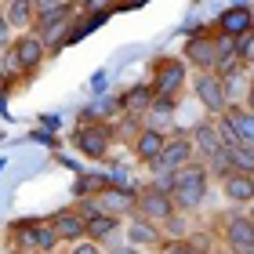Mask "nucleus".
Here are the masks:
<instances>
[{
    "mask_svg": "<svg viewBox=\"0 0 254 254\" xmlns=\"http://www.w3.org/2000/svg\"><path fill=\"white\" fill-rule=\"evenodd\" d=\"M207 178H211V167L203 164V160H192V164H186L182 171H175V189H171V196H175V207L178 211H200L203 200H207Z\"/></svg>",
    "mask_w": 254,
    "mask_h": 254,
    "instance_id": "1",
    "label": "nucleus"
},
{
    "mask_svg": "<svg viewBox=\"0 0 254 254\" xmlns=\"http://www.w3.org/2000/svg\"><path fill=\"white\" fill-rule=\"evenodd\" d=\"M189 62L178 59V55H160V59L153 62V73H149V84H153L156 98L164 102H178L182 95H186L189 87Z\"/></svg>",
    "mask_w": 254,
    "mask_h": 254,
    "instance_id": "2",
    "label": "nucleus"
},
{
    "mask_svg": "<svg viewBox=\"0 0 254 254\" xmlns=\"http://www.w3.org/2000/svg\"><path fill=\"white\" fill-rule=\"evenodd\" d=\"M73 22H76V7L73 4H62V7H51V11H40V15H37L33 33L48 44V59H51V55H59L69 44V29H73Z\"/></svg>",
    "mask_w": 254,
    "mask_h": 254,
    "instance_id": "3",
    "label": "nucleus"
},
{
    "mask_svg": "<svg viewBox=\"0 0 254 254\" xmlns=\"http://www.w3.org/2000/svg\"><path fill=\"white\" fill-rule=\"evenodd\" d=\"M189 91H192V98L203 106L207 117H222V113L229 109V102H225V87H222V76H218L214 69H192V76H189Z\"/></svg>",
    "mask_w": 254,
    "mask_h": 254,
    "instance_id": "4",
    "label": "nucleus"
},
{
    "mask_svg": "<svg viewBox=\"0 0 254 254\" xmlns=\"http://www.w3.org/2000/svg\"><path fill=\"white\" fill-rule=\"evenodd\" d=\"M192 160H200L196 156V145H192V134H167V142L164 149H160V156L149 164V171L153 175H175V171H182L186 164H192Z\"/></svg>",
    "mask_w": 254,
    "mask_h": 254,
    "instance_id": "5",
    "label": "nucleus"
},
{
    "mask_svg": "<svg viewBox=\"0 0 254 254\" xmlns=\"http://www.w3.org/2000/svg\"><path fill=\"white\" fill-rule=\"evenodd\" d=\"M44 59H48V44H44L37 33H18L15 44H11V51H7L11 69L22 73V76H33L44 65Z\"/></svg>",
    "mask_w": 254,
    "mask_h": 254,
    "instance_id": "6",
    "label": "nucleus"
},
{
    "mask_svg": "<svg viewBox=\"0 0 254 254\" xmlns=\"http://www.w3.org/2000/svg\"><path fill=\"white\" fill-rule=\"evenodd\" d=\"M218 236H222L225 247H236L244 254H254V222L244 207H233V211L222 214V225H218Z\"/></svg>",
    "mask_w": 254,
    "mask_h": 254,
    "instance_id": "7",
    "label": "nucleus"
},
{
    "mask_svg": "<svg viewBox=\"0 0 254 254\" xmlns=\"http://www.w3.org/2000/svg\"><path fill=\"white\" fill-rule=\"evenodd\" d=\"M73 145H76L84 156H91V160H106V156H109V145H113L109 124L87 120V117H84V120L76 124V131H73Z\"/></svg>",
    "mask_w": 254,
    "mask_h": 254,
    "instance_id": "8",
    "label": "nucleus"
},
{
    "mask_svg": "<svg viewBox=\"0 0 254 254\" xmlns=\"http://www.w3.org/2000/svg\"><path fill=\"white\" fill-rule=\"evenodd\" d=\"M124 240L127 244H134L138 251H164L171 240H167V233H164V225L160 222H149V218H142V214H131V218H124Z\"/></svg>",
    "mask_w": 254,
    "mask_h": 254,
    "instance_id": "9",
    "label": "nucleus"
},
{
    "mask_svg": "<svg viewBox=\"0 0 254 254\" xmlns=\"http://www.w3.org/2000/svg\"><path fill=\"white\" fill-rule=\"evenodd\" d=\"M182 59L189 62V69H214L218 65V29H200L192 33L182 48Z\"/></svg>",
    "mask_w": 254,
    "mask_h": 254,
    "instance_id": "10",
    "label": "nucleus"
},
{
    "mask_svg": "<svg viewBox=\"0 0 254 254\" xmlns=\"http://www.w3.org/2000/svg\"><path fill=\"white\" fill-rule=\"evenodd\" d=\"M138 214L149 218V222H160V225H164L171 214H178L175 196H171L167 189H156L153 182H149V186L138 189Z\"/></svg>",
    "mask_w": 254,
    "mask_h": 254,
    "instance_id": "11",
    "label": "nucleus"
},
{
    "mask_svg": "<svg viewBox=\"0 0 254 254\" xmlns=\"http://www.w3.org/2000/svg\"><path fill=\"white\" fill-rule=\"evenodd\" d=\"M95 200L106 214H117V218L138 214V189L131 186H106L102 192H95Z\"/></svg>",
    "mask_w": 254,
    "mask_h": 254,
    "instance_id": "12",
    "label": "nucleus"
},
{
    "mask_svg": "<svg viewBox=\"0 0 254 254\" xmlns=\"http://www.w3.org/2000/svg\"><path fill=\"white\" fill-rule=\"evenodd\" d=\"M218 182H222V192L233 207H244L247 211L254 203V175H247V171H225Z\"/></svg>",
    "mask_w": 254,
    "mask_h": 254,
    "instance_id": "13",
    "label": "nucleus"
},
{
    "mask_svg": "<svg viewBox=\"0 0 254 254\" xmlns=\"http://www.w3.org/2000/svg\"><path fill=\"white\" fill-rule=\"evenodd\" d=\"M51 225H55V233L62 236V244H80V240H87V218L76 211V203L55 211L51 214Z\"/></svg>",
    "mask_w": 254,
    "mask_h": 254,
    "instance_id": "14",
    "label": "nucleus"
},
{
    "mask_svg": "<svg viewBox=\"0 0 254 254\" xmlns=\"http://www.w3.org/2000/svg\"><path fill=\"white\" fill-rule=\"evenodd\" d=\"M192 145H196V156H200V160H211L214 153L225 149V138H222V131H218L214 117H207L203 124L192 127Z\"/></svg>",
    "mask_w": 254,
    "mask_h": 254,
    "instance_id": "15",
    "label": "nucleus"
},
{
    "mask_svg": "<svg viewBox=\"0 0 254 254\" xmlns=\"http://www.w3.org/2000/svg\"><path fill=\"white\" fill-rule=\"evenodd\" d=\"M164 142H167V134H164V131H156V127H142V131L131 138V153H134V156L149 167V164H153V160L160 156Z\"/></svg>",
    "mask_w": 254,
    "mask_h": 254,
    "instance_id": "16",
    "label": "nucleus"
},
{
    "mask_svg": "<svg viewBox=\"0 0 254 254\" xmlns=\"http://www.w3.org/2000/svg\"><path fill=\"white\" fill-rule=\"evenodd\" d=\"M120 233H124V218H117V214L102 211L95 218H87V240H95V244H102V247H109Z\"/></svg>",
    "mask_w": 254,
    "mask_h": 254,
    "instance_id": "17",
    "label": "nucleus"
},
{
    "mask_svg": "<svg viewBox=\"0 0 254 254\" xmlns=\"http://www.w3.org/2000/svg\"><path fill=\"white\" fill-rule=\"evenodd\" d=\"M4 15L15 33H33V26H37V4L33 0H4Z\"/></svg>",
    "mask_w": 254,
    "mask_h": 254,
    "instance_id": "18",
    "label": "nucleus"
},
{
    "mask_svg": "<svg viewBox=\"0 0 254 254\" xmlns=\"http://www.w3.org/2000/svg\"><path fill=\"white\" fill-rule=\"evenodd\" d=\"M124 113H131V117H142L145 120V113H149V106L156 102V91H153V84H134V87H127L124 91Z\"/></svg>",
    "mask_w": 254,
    "mask_h": 254,
    "instance_id": "19",
    "label": "nucleus"
},
{
    "mask_svg": "<svg viewBox=\"0 0 254 254\" xmlns=\"http://www.w3.org/2000/svg\"><path fill=\"white\" fill-rule=\"evenodd\" d=\"M7 236H11V244H15V251H37L40 254V222H37V218L15 222Z\"/></svg>",
    "mask_w": 254,
    "mask_h": 254,
    "instance_id": "20",
    "label": "nucleus"
},
{
    "mask_svg": "<svg viewBox=\"0 0 254 254\" xmlns=\"http://www.w3.org/2000/svg\"><path fill=\"white\" fill-rule=\"evenodd\" d=\"M247 29H254V15L247 7H229L222 11V18H218V33H225V37H244Z\"/></svg>",
    "mask_w": 254,
    "mask_h": 254,
    "instance_id": "21",
    "label": "nucleus"
},
{
    "mask_svg": "<svg viewBox=\"0 0 254 254\" xmlns=\"http://www.w3.org/2000/svg\"><path fill=\"white\" fill-rule=\"evenodd\" d=\"M175 117H178V102L156 98L153 106H149V113H145V127H156V131H164V134H175L171 131V127H175Z\"/></svg>",
    "mask_w": 254,
    "mask_h": 254,
    "instance_id": "22",
    "label": "nucleus"
},
{
    "mask_svg": "<svg viewBox=\"0 0 254 254\" xmlns=\"http://www.w3.org/2000/svg\"><path fill=\"white\" fill-rule=\"evenodd\" d=\"M225 113H229V120L236 124V131H240V142L254 149V113H251V109H244V106H229Z\"/></svg>",
    "mask_w": 254,
    "mask_h": 254,
    "instance_id": "23",
    "label": "nucleus"
},
{
    "mask_svg": "<svg viewBox=\"0 0 254 254\" xmlns=\"http://www.w3.org/2000/svg\"><path fill=\"white\" fill-rule=\"evenodd\" d=\"M229 171H247V175H254V149L251 145H229Z\"/></svg>",
    "mask_w": 254,
    "mask_h": 254,
    "instance_id": "24",
    "label": "nucleus"
},
{
    "mask_svg": "<svg viewBox=\"0 0 254 254\" xmlns=\"http://www.w3.org/2000/svg\"><path fill=\"white\" fill-rule=\"evenodd\" d=\"M186 244L196 254H218V251H222V236H214V233H189Z\"/></svg>",
    "mask_w": 254,
    "mask_h": 254,
    "instance_id": "25",
    "label": "nucleus"
},
{
    "mask_svg": "<svg viewBox=\"0 0 254 254\" xmlns=\"http://www.w3.org/2000/svg\"><path fill=\"white\" fill-rule=\"evenodd\" d=\"M109 182L106 178H98V175H80L76 178V186H73V196L76 200H84V196H95V192H102Z\"/></svg>",
    "mask_w": 254,
    "mask_h": 254,
    "instance_id": "26",
    "label": "nucleus"
},
{
    "mask_svg": "<svg viewBox=\"0 0 254 254\" xmlns=\"http://www.w3.org/2000/svg\"><path fill=\"white\" fill-rule=\"evenodd\" d=\"M164 233H167V240H186V236H189V225H186V211L171 214L167 222H164Z\"/></svg>",
    "mask_w": 254,
    "mask_h": 254,
    "instance_id": "27",
    "label": "nucleus"
},
{
    "mask_svg": "<svg viewBox=\"0 0 254 254\" xmlns=\"http://www.w3.org/2000/svg\"><path fill=\"white\" fill-rule=\"evenodd\" d=\"M62 244V236L55 233V225H51V218L48 222H40V254H51L55 247Z\"/></svg>",
    "mask_w": 254,
    "mask_h": 254,
    "instance_id": "28",
    "label": "nucleus"
},
{
    "mask_svg": "<svg viewBox=\"0 0 254 254\" xmlns=\"http://www.w3.org/2000/svg\"><path fill=\"white\" fill-rule=\"evenodd\" d=\"M15 37H18V33L11 29V22H7V15H4V7H0V55H7V51H11Z\"/></svg>",
    "mask_w": 254,
    "mask_h": 254,
    "instance_id": "29",
    "label": "nucleus"
},
{
    "mask_svg": "<svg viewBox=\"0 0 254 254\" xmlns=\"http://www.w3.org/2000/svg\"><path fill=\"white\" fill-rule=\"evenodd\" d=\"M236 44H240V59H244V65L254 69V29H247L244 37H236Z\"/></svg>",
    "mask_w": 254,
    "mask_h": 254,
    "instance_id": "30",
    "label": "nucleus"
},
{
    "mask_svg": "<svg viewBox=\"0 0 254 254\" xmlns=\"http://www.w3.org/2000/svg\"><path fill=\"white\" fill-rule=\"evenodd\" d=\"M117 4H120V0H84V11H87V15H98V18H102V15H109Z\"/></svg>",
    "mask_w": 254,
    "mask_h": 254,
    "instance_id": "31",
    "label": "nucleus"
},
{
    "mask_svg": "<svg viewBox=\"0 0 254 254\" xmlns=\"http://www.w3.org/2000/svg\"><path fill=\"white\" fill-rule=\"evenodd\" d=\"M69 254H106V247L95 240H80V244H69Z\"/></svg>",
    "mask_w": 254,
    "mask_h": 254,
    "instance_id": "32",
    "label": "nucleus"
},
{
    "mask_svg": "<svg viewBox=\"0 0 254 254\" xmlns=\"http://www.w3.org/2000/svg\"><path fill=\"white\" fill-rule=\"evenodd\" d=\"M160 254H196V251L186 244V240H171V244H167L164 251H160Z\"/></svg>",
    "mask_w": 254,
    "mask_h": 254,
    "instance_id": "33",
    "label": "nucleus"
},
{
    "mask_svg": "<svg viewBox=\"0 0 254 254\" xmlns=\"http://www.w3.org/2000/svg\"><path fill=\"white\" fill-rule=\"evenodd\" d=\"M106 254H145V251H138L134 244H127V240H124V244H109Z\"/></svg>",
    "mask_w": 254,
    "mask_h": 254,
    "instance_id": "34",
    "label": "nucleus"
},
{
    "mask_svg": "<svg viewBox=\"0 0 254 254\" xmlns=\"http://www.w3.org/2000/svg\"><path fill=\"white\" fill-rule=\"evenodd\" d=\"M37 4V15L40 11H51V7H62V4H73V0H33Z\"/></svg>",
    "mask_w": 254,
    "mask_h": 254,
    "instance_id": "35",
    "label": "nucleus"
},
{
    "mask_svg": "<svg viewBox=\"0 0 254 254\" xmlns=\"http://www.w3.org/2000/svg\"><path fill=\"white\" fill-rule=\"evenodd\" d=\"M244 109L254 113V76H251V87H247V98H244Z\"/></svg>",
    "mask_w": 254,
    "mask_h": 254,
    "instance_id": "36",
    "label": "nucleus"
},
{
    "mask_svg": "<svg viewBox=\"0 0 254 254\" xmlns=\"http://www.w3.org/2000/svg\"><path fill=\"white\" fill-rule=\"evenodd\" d=\"M138 4H145V0H120V7H138Z\"/></svg>",
    "mask_w": 254,
    "mask_h": 254,
    "instance_id": "37",
    "label": "nucleus"
},
{
    "mask_svg": "<svg viewBox=\"0 0 254 254\" xmlns=\"http://www.w3.org/2000/svg\"><path fill=\"white\" fill-rule=\"evenodd\" d=\"M218 254H244V251H236V247H225V244H222V251H218Z\"/></svg>",
    "mask_w": 254,
    "mask_h": 254,
    "instance_id": "38",
    "label": "nucleus"
},
{
    "mask_svg": "<svg viewBox=\"0 0 254 254\" xmlns=\"http://www.w3.org/2000/svg\"><path fill=\"white\" fill-rule=\"evenodd\" d=\"M247 214H251V222H254V203H251V207H247Z\"/></svg>",
    "mask_w": 254,
    "mask_h": 254,
    "instance_id": "39",
    "label": "nucleus"
},
{
    "mask_svg": "<svg viewBox=\"0 0 254 254\" xmlns=\"http://www.w3.org/2000/svg\"><path fill=\"white\" fill-rule=\"evenodd\" d=\"M15 254H37V251H15Z\"/></svg>",
    "mask_w": 254,
    "mask_h": 254,
    "instance_id": "40",
    "label": "nucleus"
},
{
    "mask_svg": "<svg viewBox=\"0 0 254 254\" xmlns=\"http://www.w3.org/2000/svg\"><path fill=\"white\" fill-rule=\"evenodd\" d=\"M0 7H4V0H0Z\"/></svg>",
    "mask_w": 254,
    "mask_h": 254,
    "instance_id": "41",
    "label": "nucleus"
}]
</instances>
